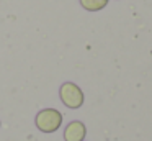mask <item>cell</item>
Masks as SVG:
<instances>
[{
	"label": "cell",
	"instance_id": "cell-1",
	"mask_svg": "<svg viewBox=\"0 0 152 141\" xmlns=\"http://www.w3.org/2000/svg\"><path fill=\"white\" fill-rule=\"evenodd\" d=\"M34 125L43 133H54L62 125V113L56 108H43L34 117Z\"/></svg>",
	"mask_w": 152,
	"mask_h": 141
},
{
	"label": "cell",
	"instance_id": "cell-2",
	"mask_svg": "<svg viewBox=\"0 0 152 141\" xmlns=\"http://www.w3.org/2000/svg\"><path fill=\"white\" fill-rule=\"evenodd\" d=\"M59 97H61V102H62L67 108H72V110L80 108L83 105V100H85L82 89L77 84H74V82H64V84L61 85Z\"/></svg>",
	"mask_w": 152,
	"mask_h": 141
},
{
	"label": "cell",
	"instance_id": "cell-3",
	"mask_svg": "<svg viewBox=\"0 0 152 141\" xmlns=\"http://www.w3.org/2000/svg\"><path fill=\"white\" fill-rule=\"evenodd\" d=\"M85 136H87V128L79 120L70 121L64 128V140L66 141H85Z\"/></svg>",
	"mask_w": 152,
	"mask_h": 141
},
{
	"label": "cell",
	"instance_id": "cell-4",
	"mask_svg": "<svg viewBox=\"0 0 152 141\" xmlns=\"http://www.w3.org/2000/svg\"><path fill=\"white\" fill-rule=\"evenodd\" d=\"M80 5L87 12H100L108 5V0H80Z\"/></svg>",
	"mask_w": 152,
	"mask_h": 141
},
{
	"label": "cell",
	"instance_id": "cell-5",
	"mask_svg": "<svg viewBox=\"0 0 152 141\" xmlns=\"http://www.w3.org/2000/svg\"><path fill=\"white\" fill-rule=\"evenodd\" d=\"M0 126H2V121H0Z\"/></svg>",
	"mask_w": 152,
	"mask_h": 141
}]
</instances>
